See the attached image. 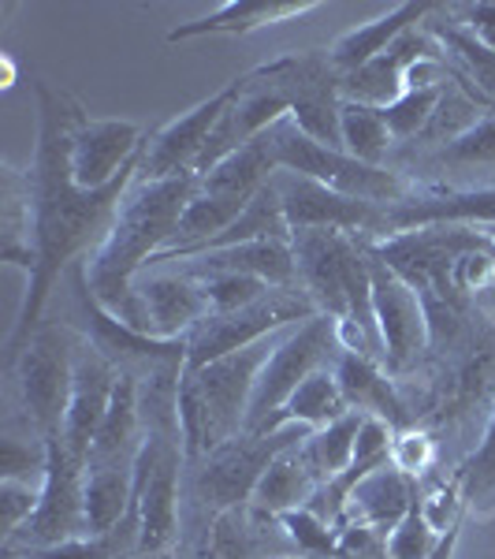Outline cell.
<instances>
[{
    "mask_svg": "<svg viewBox=\"0 0 495 559\" xmlns=\"http://www.w3.org/2000/svg\"><path fill=\"white\" fill-rule=\"evenodd\" d=\"M31 86L34 108H38V139H34V157L31 168H26L34 210V265L26 273L20 313H15V324L4 340V366L20 355V347L45 321L52 292L64 284L71 269L101 247V239L112 228L116 210H120V202L128 198L131 183L142 173L138 160V165H131L116 183L101 187V191L79 187L75 173H71V142H75L79 123L89 116L86 105L41 75H31Z\"/></svg>",
    "mask_w": 495,
    "mask_h": 559,
    "instance_id": "1",
    "label": "cell"
},
{
    "mask_svg": "<svg viewBox=\"0 0 495 559\" xmlns=\"http://www.w3.org/2000/svg\"><path fill=\"white\" fill-rule=\"evenodd\" d=\"M197 176H172V179H134L128 198L112 216V228L101 239V247L89 254L86 280L89 292L105 310H112L120 321L138 329V295L134 280L153 265V258L172 242L179 216L191 202Z\"/></svg>",
    "mask_w": 495,
    "mask_h": 559,
    "instance_id": "2",
    "label": "cell"
},
{
    "mask_svg": "<svg viewBox=\"0 0 495 559\" xmlns=\"http://www.w3.org/2000/svg\"><path fill=\"white\" fill-rule=\"evenodd\" d=\"M283 332L261 340L254 347H242L236 355L216 358V362L194 369V373H183V384H179V429H183L186 463H197L213 448L246 432L261 369H265L268 355L276 350Z\"/></svg>",
    "mask_w": 495,
    "mask_h": 559,
    "instance_id": "3",
    "label": "cell"
},
{
    "mask_svg": "<svg viewBox=\"0 0 495 559\" xmlns=\"http://www.w3.org/2000/svg\"><path fill=\"white\" fill-rule=\"evenodd\" d=\"M83 347V332L71 321H41L34 336L8 362L20 426L38 432L41 440L60 437L68 414L71 381H75V358Z\"/></svg>",
    "mask_w": 495,
    "mask_h": 559,
    "instance_id": "4",
    "label": "cell"
},
{
    "mask_svg": "<svg viewBox=\"0 0 495 559\" xmlns=\"http://www.w3.org/2000/svg\"><path fill=\"white\" fill-rule=\"evenodd\" d=\"M186 448L179 426L146 429L134 463L131 515L138 522V556H176L183 540Z\"/></svg>",
    "mask_w": 495,
    "mask_h": 559,
    "instance_id": "5",
    "label": "cell"
},
{
    "mask_svg": "<svg viewBox=\"0 0 495 559\" xmlns=\"http://www.w3.org/2000/svg\"><path fill=\"white\" fill-rule=\"evenodd\" d=\"M273 150H276V165L287 168V173L317 179V183L331 187V191H339L347 198H362V202H373V205L407 202L421 187V183H413L407 173H399V168L365 165V160L350 157L343 150L321 146V142H313L310 134H302L294 128L291 120L273 128Z\"/></svg>",
    "mask_w": 495,
    "mask_h": 559,
    "instance_id": "6",
    "label": "cell"
},
{
    "mask_svg": "<svg viewBox=\"0 0 495 559\" xmlns=\"http://www.w3.org/2000/svg\"><path fill=\"white\" fill-rule=\"evenodd\" d=\"M343 355V336H339V321L328 313L291 324L280 336V344L268 355L265 369H261V381L254 392V407H250L246 432L265 429L268 421L280 414V407L299 392V384L310 381L313 373L336 366Z\"/></svg>",
    "mask_w": 495,
    "mask_h": 559,
    "instance_id": "7",
    "label": "cell"
},
{
    "mask_svg": "<svg viewBox=\"0 0 495 559\" xmlns=\"http://www.w3.org/2000/svg\"><path fill=\"white\" fill-rule=\"evenodd\" d=\"M317 306L302 287H276L254 306H242L236 313H209L197 329L186 336V373L216 362L224 355H236L242 347H254L276 332L317 318Z\"/></svg>",
    "mask_w": 495,
    "mask_h": 559,
    "instance_id": "8",
    "label": "cell"
},
{
    "mask_svg": "<svg viewBox=\"0 0 495 559\" xmlns=\"http://www.w3.org/2000/svg\"><path fill=\"white\" fill-rule=\"evenodd\" d=\"M268 71L276 86L291 102V116L302 134L331 150H343V131H339V116H343V75L331 68L328 49H294L283 57L261 64Z\"/></svg>",
    "mask_w": 495,
    "mask_h": 559,
    "instance_id": "9",
    "label": "cell"
},
{
    "mask_svg": "<svg viewBox=\"0 0 495 559\" xmlns=\"http://www.w3.org/2000/svg\"><path fill=\"white\" fill-rule=\"evenodd\" d=\"M373 250V242H369ZM373 321L381 336V362L395 381H410L428 358V313L418 287L391 273L373 254Z\"/></svg>",
    "mask_w": 495,
    "mask_h": 559,
    "instance_id": "10",
    "label": "cell"
},
{
    "mask_svg": "<svg viewBox=\"0 0 495 559\" xmlns=\"http://www.w3.org/2000/svg\"><path fill=\"white\" fill-rule=\"evenodd\" d=\"M86 463L64 448V440H49V466L41 477V503L34 519L4 540V552H31V548L64 545V540L86 537Z\"/></svg>",
    "mask_w": 495,
    "mask_h": 559,
    "instance_id": "11",
    "label": "cell"
},
{
    "mask_svg": "<svg viewBox=\"0 0 495 559\" xmlns=\"http://www.w3.org/2000/svg\"><path fill=\"white\" fill-rule=\"evenodd\" d=\"M273 179H276V191H280L291 231H347V236H362L373 242L381 239L384 205L347 198L331 191V187L317 183V179L287 173V168H280Z\"/></svg>",
    "mask_w": 495,
    "mask_h": 559,
    "instance_id": "12",
    "label": "cell"
},
{
    "mask_svg": "<svg viewBox=\"0 0 495 559\" xmlns=\"http://www.w3.org/2000/svg\"><path fill=\"white\" fill-rule=\"evenodd\" d=\"M149 128L128 116H86L71 142V173L86 191L116 183L131 165L146 157Z\"/></svg>",
    "mask_w": 495,
    "mask_h": 559,
    "instance_id": "13",
    "label": "cell"
},
{
    "mask_svg": "<svg viewBox=\"0 0 495 559\" xmlns=\"http://www.w3.org/2000/svg\"><path fill=\"white\" fill-rule=\"evenodd\" d=\"M236 102V79L224 90H216L205 102L179 112L176 120L160 123L149 134L146 157H142V179H172V176H194L197 160H202L205 146H209L216 123L224 120L228 105Z\"/></svg>",
    "mask_w": 495,
    "mask_h": 559,
    "instance_id": "14",
    "label": "cell"
},
{
    "mask_svg": "<svg viewBox=\"0 0 495 559\" xmlns=\"http://www.w3.org/2000/svg\"><path fill=\"white\" fill-rule=\"evenodd\" d=\"M391 168L407 173L421 187H436V191L495 187V112L447 146L421 153V157H402Z\"/></svg>",
    "mask_w": 495,
    "mask_h": 559,
    "instance_id": "15",
    "label": "cell"
},
{
    "mask_svg": "<svg viewBox=\"0 0 495 559\" xmlns=\"http://www.w3.org/2000/svg\"><path fill=\"white\" fill-rule=\"evenodd\" d=\"M134 295H138V332L153 340H186L209 318L202 284L179 265L146 269L134 280Z\"/></svg>",
    "mask_w": 495,
    "mask_h": 559,
    "instance_id": "16",
    "label": "cell"
},
{
    "mask_svg": "<svg viewBox=\"0 0 495 559\" xmlns=\"http://www.w3.org/2000/svg\"><path fill=\"white\" fill-rule=\"evenodd\" d=\"M444 57L439 41L425 31V23L413 26L391 45L388 52H381L376 60H369L365 68L343 75V102L369 105V108H388L399 102L410 90V75L421 60Z\"/></svg>",
    "mask_w": 495,
    "mask_h": 559,
    "instance_id": "17",
    "label": "cell"
},
{
    "mask_svg": "<svg viewBox=\"0 0 495 559\" xmlns=\"http://www.w3.org/2000/svg\"><path fill=\"white\" fill-rule=\"evenodd\" d=\"M116 384H120V369H116L101 350H94L83 340L75 358V381H71V395H68V414H64V429H60V440L75 459L89 455L94 448V437L101 429L108 403L116 395Z\"/></svg>",
    "mask_w": 495,
    "mask_h": 559,
    "instance_id": "18",
    "label": "cell"
},
{
    "mask_svg": "<svg viewBox=\"0 0 495 559\" xmlns=\"http://www.w3.org/2000/svg\"><path fill=\"white\" fill-rule=\"evenodd\" d=\"M336 377L339 388H343L347 407L354 414L388 421L395 432L418 426V414L410 407L407 388L384 369L381 358L362 355V350H343L336 362Z\"/></svg>",
    "mask_w": 495,
    "mask_h": 559,
    "instance_id": "19",
    "label": "cell"
},
{
    "mask_svg": "<svg viewBox=\"0 0 495 559\" xmlns=\"http://www.w3.org/2000/svg\"><path fill=\"white\" fill-rule=\"evenodd\" d=\"M209 548L220 559H299L280 515H268L257 503H239L213 519Z\"/></svg>",
    "mask_w": 495,
    "mask_h": 559,
    "instance_id": "20",
    "label": "cell"
},
{
    "mask_svg": "<svg viewBox=\"0 0 495 559\" xmlns=\"http://www.w3.org/2000/svg\"><path fill=\"white\" fill-rule=\"evenodd\" d=\"M324 8L321 0H228L216 12L202 15V20L179 23L176 31H168V45L191 41V38H246V34H257L265 26H280L291 20H302V15Z\"/></svg>",
    "mask_w": 495,
    "mask_h": 559,
    "instance_id": "21",
    "label": "cell"
},
{
    "mask_svg": "<svg viewBox=\"0 0 495 559\" xmlns=\"http://www.w3.org/2000/svg\"><path fill=\"white\" fill-rule=\"evenodd\" d=\"M172 265L186 269V273H242L257 276L268 287H302L299 284V261H294L291 239H257L239 242V247L209 250L186 261H172Z\"/></svg>",
    "mask_w": 495,
    "mask_h": 559,
    "instance_id": "22",
    "label": "cell"
},
{
    "mask_svg": "<svg viewBox=\"0 0 495 559\" xmlns=\"http://www.w3.org/2000/svg\"><path fill=\"white\" fill-rule=\"evenodd\" d=\"M432 12H436V4H425V0H407V4H395L384 15H376V20L358 23L354 31L339 34L331 45H324V49H328L331 68H336L339 75H350V71L365 68L369 60H376L381 52H388L407 31L425 23Z\"/></svg>",
    "mask_w": 495,
    "mask_h": 559,
    "instance_id": "23",
    "label": "cell"
},
{
    "mask_svg": "<svg viewBox=\"0 0 495 559\" xmlns=\"http://www.w3.org/2000/svg\"><path fill=\"white\" fill-rule=\"evenodd\" d=\"M425 31L439 41V49H444L451 79H458L476 102L495 112V52L458 23L455 15L447 12V4H436V12L425 20Z\"/></svg>",
    "mask_w": 495,
    "mask_h": 559,
    "instance_id": "24",
    "label": "cell"
},
{
    "mask_svg": "<svg viewBox=\"0 0 495 559\" xmlns=\"http://www.w3.org/2000/svg\"><path fill=\"white\" fill-rule=\"evenodd\" d=\"M421 485L410 481L402 471H395L391 463L376 466L373 474L362 477L354 485L347 500V526H369L376 534L388 537L402 519L410 515V508L418 503Z\"/></svg>",
    "mask_w": 495,
    "mask_h": 559,
    "instance_id": "25",
    "label": "cell"
},
{
    "mask_svg": "<svg viewBox=\"0 0 495 559\" xmlns=\"http://www.w3.org/2000/svg\"><path fill=\"white\" fill-rule=\"evenodd\" d=\"M34 210H31V179L23 168L0 165V261L4 265H20L31 273L34 265Z\"/></svg>",
    "mask_w": 495,
    "mask_h": 559,
    "instance_id": "26",
    "label": "cell"
},
{
    "mask_svg": "<svg viewBox=\"0 0 495 559\" xmlns=\"http://www.w3.org/2000/svg\"><path fill=\"white\" fill-rule=\"evenodd\" d=\"M302 444V440H299ZM291 444L283 448L280 455L268 463V471L261 474L257 489H254V500L261 511L268 515H287V511H299V508H310L313 496H317L321 481L317 474L310 471V463L302 459V448Z\"/></svg>",
    "mask_w": 495,
    "mask_h": 559,
    "instance_id": "27",
    "label": "cell"
},
{
    "mask_svg": "<svg viewBox=\"0 0 495 559\" xmlns=\"http://www.w3.org/2000/svg\"><path fill=\"white\" fill-rule=\"evenodd\" d=\"M343 414H350V407L343 400V388H339L336 366H328V369H321V373H313L305 384H299V392L283 403L280 414H276V418L268 421L265 429H257V432H276L283 426L324 429V426H331L336 418H343Z\"/></svg>",
    "mask_w": 495,
    "mask_h": 559,
    "instance_id": "28",
    "label": "cell"
},
{
    "mask_svg": "<svg viewBox=\"0 0 495 559\" xmlns=\"http://www.w3.org/2000/svg\"><path fill=\"white\" fill-rule=\"evenodd\" d=\"M451 477L462 489L466 522H495V407L484 418L476 448L455 466Z\"/></svg>",
    "mask_w": 495,
    "mask_h": 559,
    "instance_id": "29",
    "label": "cell"
},
{
    "mask_svg": "<svg viewBox=\"0 0 495 559\" xmlns=\"http://www.w3.org/2000/svg\"><path fill=\"white\" fill-rule=\"evenodd\" d=\"M362 421L365 414H343V418H336L331 426L324 429H313L310 437L302 440V459L310 463V471L317 474V481H331V477H339L347 471L350 463H354V448H358V432H362Z\"/></svg>",
    "mask_w": 495,
    "mask_h": 559,
    "instance_id": "30",
    "label": "cell"
},
{
    "mask_svg": "<svg viewBox=\"0 0 495 559\" xmlns=\"http://www.w3.org/2000/svg\"><path fill=\"white\" fill-rule=\"evenodd\" d=\"M339 131H343V153L365 160V165L391 168V157L399 142L391 139L388 123H384L381 108L343 102V116H339Z\"/></svg>",
    "mask_w": 495,
    "mask_h": 559,
    "instance_id": "31",
    "label": "cell"
},
{
    "mask_svg": "<svg viewBox=\"0 0 495 559\" xmlns=\"http://www.w3.org/2000/svg\"><path fill=\"white\" fill-rule=\"evenodd\" d=\"M49 466V440L20 421H8L0 437V481H41Z\"/></svg>",
    "mask_w": 495,
    "mask_h": 559,
    "instance_id": "32",
    "label": "cell"
},
{
    "mask_svg": "<svg viewBox=\"0 0 495 559\" xmlns=\"http://www.w3.org/2000/svg\"><path fill=\"white\" fill-rule=\"evenodd\" d=\"M447 83H451V79H447ZM447 83H439V86H410L395 105L381 108L384 123H388L391 139L399 142V146H413V142L421 139V131L428 128V120H432V112H436V105H439V97H444Z\"/></svg>",
    "mask_w": 495,
    "mask_h": 559,
    "instance_id": "33",
    "label": "cell"
},
{
    "mask_svg": "<svg viewBox=\"0 0 495 559\" xmlns=\"http://www.w3.org/2000/svg\"><path fill=\"white\" fill-rule=\"evenodd\" d=\"M391 466L402 471L410 481L425 485L428 477H436L439 466V432L432 426H410L402 432H395L391 440Z\"/></svg>",
    "mask_w": 495,
    "mask_h": 559,
    "instance_id": "34",
    "label": "cell"
},
{
    "mask_svg": "<svg viewBox=\"0 0 495 559\" xmlns=\"http://www.w3.org/2000/svg\"><path fill=\"white\" fill-rule=\"evenodd\" d=\"M186 273V269H183ZM205 292V302H209V313H236L242 306H254L265 299L268 287L265 280L257 276H242V273H191Z\"/></svg>",
    "mask_w": 495,
    "mask_h": 559,
    "instance_id": "35",
    "label": "cell"
},
{
    "mask_svg": "<svg viewBox=\"0 0 495 559\" xmlns=\"http://www.w3.org/2000/svg\"><path fill=\"white\" fill-rule=\"evenodd\" d=\"M418 508L425 522L436 534H451V530L466 526V503H462V489L451 474H436L421 485L418 492Z\"/></svg>",
    "mask_w": 495,
    "mask_h": 559,
    "instance_id": "36",
    "label": "cell"
},
{
    "mask_svg": "<svg viewBox=\"0 0 495 559\" xmlns=\"http://www.w3.org/2000/svg\"><path fill=\"white\" fill-rule=\"evenodd\" d=\"M280 519H283V530H287V537H291L299 559H336L339 530L328 526L317 511L299 508V511H287V515H280Z\"/></svg>",
    "mask_w": 495,
    "mask_h": 559,
    "instance_id": "37",
    "label": "cell"
},
{
    "mask_svg": "<svg viewBox=\"0 0 495 559\" xmlns=\"http://www.w3.org/2000/svg\"><path fill=\"white\" fill-rule=\"evenodd\" d=\"M41 503V481H0V540H12Z\"/></svg>",
    "mask_w": 495,
    "mask_h": 559,
    "instance_id": "38",
    "label": "cell"
},
{
    "mask_svg": "<svg viewBox=\"0 0 495 559\" xmlns=\"http://www.w3.org/2000/svg\"><path fill=\"white\" fill-rule=\"evenodd\" d=\"M439 540H444V534H436V530L425 522V515H421V508L413 503L410 515L388 534V556L391 559H428L439 548Z\"/></svg>",
    "mask_w": 495,
    "mask_h": 559,
    "instance_id": "39",
    "label": "cell"
},
{
    "mask_svg": "<svg viewBox=\"0 0 495 559\" xmlns=\"http://www.w3.org/2000/svg\"><path fill=\"white\" fill-rule=\"evenodd\" d=\"M447 12H451L476 41L488 45V49L495 52V0H476V4H447Z\"/></svg>",
    "mask_w": 495,
    "mask_h": 559,
    "instance_id": "40",
    "label": "cell"
},
{
    "mask_svg": "<svg viewBox=\"0 0 495 559\" xmlns=\"http://www.w3.org/2000/svg\"><path fill=\"white\" fill-rule=\"evenodd\" d=\"M458 540H462V526L451 530V534H444V540H439V548H436V552H432L428 559H455V552H458Z\"/></svg>",
    "mask_w": 495,
    "mask_h": 559,
    "instance_id": "41",
    "label": "cell"
},
{
    "mask_svg": "<svg viewBox=\"0 0 495 559\" xmlns=\"http://www.w3.org/2000/svg\"><path fill=\"white\" fill-rule=\"evenodd\" d=\"M176 559H220V556L209 548V540H202V545H179Z\"/></svg>",
    "mask_w": 495,
    "mask_h": 559,
    "instance_id": "42",
    "label": "cell"
}]
</instances>
